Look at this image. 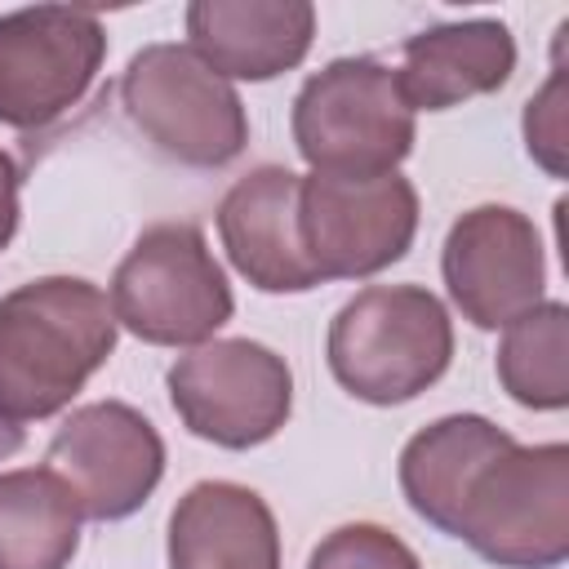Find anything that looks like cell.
Here are the masks:
<instances>
[{"instance_id": "18", "label": "cell", "mask_w": 569, "mask_h": 569, "mask_svg": "<svg viewBox=\"0 0 569 569\" xmlns=\"http://www.w3.org/2000/svg\"><path fill=\"white\" fill-rule=\"evenodd\" d=\"M502 391L525 409H565L569 405V307L538 302L533 311L502 325L493 356Z\"/></svg>"}, {"instance_id": "6", "label": "cell", "mask_w": 569, "mask_h": 569, "mask_svg": "<svg viewBox=\"0 0 569 569\" xmlns=\"http://www.w3.org/2000/svg\"><path fill=\"white\" fill-rule=\"evenodd\" d=\"M129 124L187 169L231 164L249 142V116L231 80L200 62L187 44H147L120 76Z\"/></svg>"}, {"instance_id": "3", "label": "cell", "mask_w": 569, "mask_h": 569, "mask_svg": "<svg viewBox=\"0 0 569 569\" xmlns=\"http://www.w3.org/2000/svg\"><path fill=\"white\" fill-rule=\"evenodd\" d=\"M480 560L498 569H556L569 560V445H511L489 458L453 516Z\"/></svg>"}, {"instance_id": "5", "label": "cell", "mask_w": 569, "mask_h": 569, "mask_svg": "<svg viewBox=\"0 0 569 569\" xmlns=\"http://www.w3.org/2000/svg\"><path fill=\"white\" fill-rule=\"evenodd\" d=\"M107 302L116 325L151 347H200L236 311L227 271L191 222L147 227L120 258Z\"/></svg>"}, {"instance_id": "15", "label": "cell", "mask_w": 569, "mask_h": 569, "mask_svg": "<svg viewBox=\"0 0 569 569\" xmlns=\"http://www.w3.org/2000/svg\"><path fill=\"white\" fill-rule=\"evenodd\" d=\"M169 569H280V529L262 493L200 480L169 511Z\"/></svg>"}, {"instance_id": "16", "label": "cell", "mask_w": 569, "mask_h": 569, "mask_svg": "<svg viewBox=\"0 0 569 569\" xmlns=\"http://www.w3.org/2000/svg\"><path fill=\"white\" fill-rule=\"evenodd\" d=\"M516 440L480 418V413H449L436 418L431 427H422L418 436H409V445L400 449V489L405 502L413 507V516H422L427 525H436L440 533H453V516L458 502L471 485V476L498 458L502 449H511Z\"/></svg>"}, {"instance_id": "1", "label": "cell", "mask_w": 569, "mask_h": 569, "mask_svg": "<svg viewBox=\"0 0 569 569\" xmlns=\"http://www.w3.org/2000/svg\"><path fill=\"white\" fill-rule=\"evenodd\" d=\"M116 316L98 284L40 276L0 298V418L22 427L62 413L116 351Z\"/></svg>"}, {"instance_id": "2", "label": "cell", "mask_w": 569, "mask_h": 569, "mask_svg": "<svg viewBox=\"0 0 569 569\" xmlns=\"http://www.w3.org/2000/svg\"><path fill=\"white\" fill-rule=\"evenodd\" d=\"M325 356L347 396L405 405L449 369L453 325L422 284H369L333 311Z\"/></svg>"}, {"instance_id": "11", "label": "cell", "mask_w": 569, "mask_h": 569, "mask_svg": "<svg viewBox=\"0 0 569 569\" xmlns=\"http://www.w3.org/2000/svg\"><path fill=\"white\" fill-rule=\"evenodd\" d=\"M440 276L453 307L476 329H502L547 302L538 227L511 204H476L453 218L440 249Z\"/></svg>"}, {"instance_id": "19", "label": "cell", "mask_w": 569, "mask_h": 569, "mask_svg": "<svg viewBox=\"0 0 569 569\" xmlns=\"http://www.w3.org/2000/svg\"><path fill=\"white\" fill-rule=\"evenodd\" d=\"M307 569H422V565L391 529L356 520V525H338L333 533H325L311 547Z\"/></svg>"}, {"instance_id": "9", "label": "cell", "mask_w": 569, "mask_h": 569, "mask_svg": "<svg viewBox=\"0 0 569 569\" xmlns=\"http://www.w3.org/2000/svg\"><path fill=\"white\" fill-rule=\"evenodd\" d=\"M302 249L325 280H360L400 262L418 231V191L405 173H307L298 187Z\"/></svg>"}, {"instance_id": "13", "label": "cell", "mask_w": 569, "mask_h": 569, "mask_svg": "<svg viewBox=\"0 0 569 569\" xmlns=\"http://www.w3.org/2000/svg\"><path fill=\"white\" fill-rule=\"evenodd\" d=\"M187 49L222 80H271L293 71L316 36L307 0H196L182 13Z\"/></svg>"}, {"instance_id": "8", "label": "cell", "mask_w": 569, "mask_h": 569, "mask_svg": "<svg viewBox=\"0 0 569 569\" xmlns=\"http://www.w3.org/2000/svg\"><path fill=\"white\" fill-rule=\"evenodd\" d=\"M107 58L102 18L71 4L0 13V124L44 129L98 80Z\"/></svg>"}, {"instance_id": "12", "label": "cell", "mask_w": 569, "mask_h": 569, "mask_svg": "<svg viewBox=\"0 0 569 569\" xmlns=\"http://www.w3.org/2000/svg\"><path fill=\"white\" fill-rule=\"evenodd\" d=\"M302 173L258 164L231 182L218 204V236L231 267L262 293H307L320 284L298 231Z\"/></svg>"}, {"instance_id": "21", "label": "cell", "mask_w": 569, "mask_h": 569, "mask_svg": "<svg viewBox=\"0 0 569 569\" xmlns=\"http://www.w3.org/2000/svg\"><path fill=\"white\" fill-rule=\"evenodd\" d=\"M18 445H22V427H13V422L0 418V462H4L9 453H18Z\"/></svg>"}, {"instance_id": "10", "label": "cell", "mask_w": 569, "mask_h": 569, "mask_svg": "<svg viewBox=\"0 0 569 569\" xmlns=\"http://www.w3.org/2000/svg\"><path fill=\"white\" fill-rule=\"evenodd\" d=\"M44 467L71 489L80 516L124 520L164 476V440L124 400H93L62 418L44 449Z\"/></svg>"}, {"instance_id": "7", "label": "cell", "mask_w": 569, "mask_h": 569, "mask_svg": "<svg viewBox=\"0 0 569 569\" xmlns=\"http://www.w3.org/2000/svg\"><path fill=\"white\" fill-rule=\"evenodd\" d=\"M182 427L222 449L271 440L293 409V373L280 351L253 338H209L164 373Z\"/></svg>"}, {"instance_id": "17", "label": "cell", "mask_w": 569, "mask_h": 569, "mask_svg": "<svg viewBox=\"0 0 569 569\" xmlns=\"http://www.w3.org/2000/svg\"><path fill=\"white\" fill-rule=\"evenodd\" d=\"M80 520L49 467L0 471V569H67L80 551Z\"/></svg>"}, {"instance_id": "20", "label": "cell", "mask_w": 569, "mask_h": 569, "mask_svg": "<svg viewBox=\"0 0 569 569\" xmlns=\"http://www.w3.org/2000/svg\"><path fill=\"white\" fill-rule=\"evenodd\" d=\"M525 147L547 173H565V71L556 67L551 80L525 102Z\"/></svg>"}, {"instance_id": "4", "label": "cell", "mask_w": 569, "mask_h": 569, "mask_svg": "<svg viewBox=\"0 0 569 569\" xmlns=\"http://www.w3.org/2000/svg\"><path fill=\"white\" fill-rule=\"evenodd\" d=\"M413 111L378 58H333L293 98V147L311 173L378 178L413 151Z\"/></svg>"}, {"instance_id": "14", "label": "cell", "mask_w": 569, "mask_h": 569, "mask_svg": "<svg viewBox=\"0 0 569 569\" xmlns=\"http://www.w3.org/2000/svg\"><path fill=\"white\" fill-rule=\"evenodd\" d=\"M516 71V40L498 18L436 22L400 49V93L409 111H449L467 98L498 93Z\"/></svg>"}]
</instances>
